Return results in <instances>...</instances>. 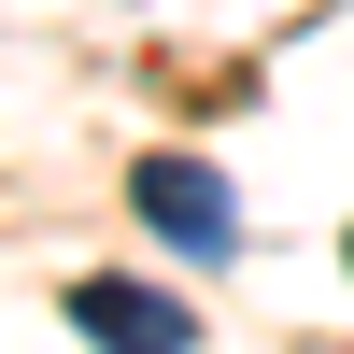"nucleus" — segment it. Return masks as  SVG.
Listing matches in <instances>:
<instances>
[{
  "label": "nucleus",
  "mask_w": 354,
  "mask_h": 354,
  "mask_svg": "<svg viewBox=\"0 0 354 354\" xmlns=\"http://www.w3.org/2000/svg\"><path fill=\"white\" fill-rule=\"evenodd\" d=\"M128 213L156 227V241H185V255H227V241H241V198H227V170H198V156H142L128 170Z\"/></svg>",
  "instance_id": "nucleus-1"
},
{
  "label": "nucleus",
  "mask_w": 354,
  "mask_h": 354,
  "mask_svg": "<svg viewBox=\"0 0 354 354\" xmlns=\"http://www.w3.org/2000/svg\"><path fill=\"white\" fill-rule=\"evenodd\" d=\"M71 326L100 340V354H198L185 298H156V283H113V270H85V283H71Z\"/></svg>",
  "instance_id": "nucleus-2"
}]
</instances>
